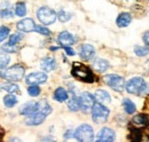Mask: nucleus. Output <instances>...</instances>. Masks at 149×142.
Returning <instances> with one entry per match:
<instances>
[{
	"instance_id": "obj_1",
	"label": "nucleus",
	"mask_w": 149,
	"mask_h": 142,
	"mask_svg": "<svg viewBox=\"0 0 149 142\" xmlns=\"http://www.w3.org/2000/svg\"><path fill=\"white\" fill-rule=\"evenodd\" d=\"M71 74L76 79L84 81V83H93L94 81V74L92 70L81 63H74Z\"/></svg>"
},
{
	"instance_id": "obj_2",
	"label": "nucleus",
	"mask_w": 149,
	"mask_h": 142,
	"mask_svg": "<svg viewBox=\"0 0 149 142\" xmlns=\"http://www.w3.org/2000/svg\"><path fill=\"white\" fill-rule=\"evenodd\" d=\"M24 73H25L24 67L17 64V65H14L9 69L0 71V77L3 78L5 80L9 81V83H14V81L22 80L23 77H24Z\"/></svg>"
},
{
	"instance_id": "obj_3",
	"label": "nucleus",
	"mask_w": 149,
	"mask_h": 142,
	"mask_svg": "<svg viewBox=\"0 0 149 142\" xmlns=\"http://www.w3.org/2000/svg\"><path fill=\"white\" fill-rule=\"evenodd\" d=\"M91 110H92V118L97 124L106 123L108 117H109V113H110L109 109L100 102H95Z\"/></svg>"
},
{
	"instance_id": "obj_4",
	"label": "nucleus",
	"mask_w": 149,
	"mask_h": 142,
	"mask_svg": "<svg viewBox=\"0 0 149 142\" xmlns=\"http://www.w3.org/2000/svg\"><path fill=\"white\" fill-rule=\"evenodd\" d=\"M74 138H76L78 141H81V142L93 141V139H94L93 128L87 124L80 125V126L76 129V132H74Z\"/></svg>"
},
{
	"instance_id": "obj_5",
	"label": "nucleus",
	"mask_w": 149,
	"mask_h": 142,
	"mask_svg": "<svg viewBox=\"0 0 149 142\" xmlns=\"http://www.w3.org/2000/svg\"><path fill=\"white\" fill-rule=\"evenodd\" d=\"M37 17L38 19L45 24V25H49V24H53L56 19V13L49 7H40L37 12Z\"/></svg>"
},
{
	"instance_id": "obj_6",
	"label": "nucleus",
	"mask_w": 149,
	"mask_h": 142,
	"mask_svg": "<svg viewBox=\"0 0 149 142\" xmlns=\"http://www.w3.org/2000/svg\"><path fill=\"white\" fill-rule=\"evenodd\" d=\"M145 86H146V81L143 80L142 77H134L127 81V84L125 85V88L130 94L141 95Z\"/></svg>"
},
{
	"instance_id": "obj_7",
	"label": "nucleus",
	"mask_w": 149,
	"mask_h": 142,
	"mask_svg": "<svg viewBox=\"0 0 149 142\" xmlns=\"http://www.w3.org/2000/svg\"><path fill=\"white\" fill-rule=\"evenodd\" d=\"M103 79H104V83L109 87H111L113 90L122 92L125 88V80L123 77H120L118 74H107Z\"/></svg>"
},
{
	"instance_id": "obj_8",
	"label": "nucleus",
	"mask_w": 149,
	"mask_h": 142,
	"mask_svg": "<svg viewBox=\"0 0 149 142\" xmlns=\"http://www.w3.org/2000/svg\"><path fill=\"white\" fill-rule=\"evenodd\" d=\"M94 103H95V97L88 92H84L79 97V106L84 112L91 111Z\"/></svg>"
},
{
	"instance_id": "obj_9",
	"label": "nucleus",
	"mask_w": 149,
	"mask_h": 142,
	"mask_svg": "<svg viewBox=\"0 0 149 142\" xmlns=\"http://www.w3.org/2000/svg\"><path fill=\"white\" fill-rule=\"evenodd\" d=\"M47 80V74L45 72H33L30 73L25 81L28 85H39V84H44Z\"/></svg>"
},
{
	"instance_id": "obj_10",
	"label": "nucleus",
	"mask_w": 149,
	"mask_h": 142,
	"mask_svg": "<svg viewBox=\"0 0 149 142\" xmlns=\"http://www.w3.org/2000/svg\"><path fill=\"white\" fill-rule=\"evenodd\" d=\"M45 119H46V115L40 112V111H37L32 115H29L25 118V124L29 125V126H38L41 123H44Z\"/></svg>"
},
{
	"instance_id": "obj_11",
	"label": "nucleus",
	"mask_w": 149,
	"mask_h": 142,
	"mask_svg": "<svg viewBox=\"0 0 149 142\" xmlns=\"http://www.w3.org/2000/svg\"><path fill=\"white\" fill-rule=\"evenodd\" d=\"M115 140V132L111 128L108 127H103L96 136V141L99 142H111Z\"/></svg>"
},
{
	"instance_id": "obj_12",
	"label": "nucleus",
	"mask_w": 149,
	"mask_h": 142,
	"mask_svg": "<svg viewBox=\"0 0 149 142\" xmlns=\"http://www.w3.org/2000/svg\"><path fill=\"white\" fill-rule=\"evenodd\" d=\"M36 24L32 18H23L17 23V29L22 32H32L35 31Z\"/></svg>"
},
{
	"instance_id": "obj_13",
	"label": "nucleus",
	"mask_w": 149,
	"mask_h": 142,
	"mask_svg": "<svg viewBox=\"0 0 149 142\" xmlns=\"http://www.w3.org/2000/svg\"><path fill=\"white\" fill-rule=\"evenodd\" d=\"M57 41L58 44L62 46V47H65V46H71L74 44V38L71 33H69L68 31H63L61 32L58 37H57Z\"/></svg>"
},
{
	"instance_id": "obj_14",
	"label": "nucleus",
	"mask_w": 149,
	"mask_h": 142,
	"mask_svg": "<svg viewBox=\"0 0 149 142\" xmlns=\"http://www.w3.org/2000/svg\"><path fill=\"white\" fill-rule=\"evenodd\" d=\"M38 111V102H26L19 108V113L23 116H29Z\"/></svg>"
},
{
	"instance_id": "obj_15",
	"label": "nucleus",
	"mask_w": 149,
	"mask_h": 142,
	"mask_svg": "<svg viewBox=\"0 0 149 142\" xmlns=\"http://www.w3.org/2000/svg\"><path fill=\"white\" fill-rule=\"evenodd\" d=\"M94 54H95V49L92 45H88V44H85L80 47V57L85 61H88L91 58H93Z\"/></svg>"
},
{
	"instance_id": "obj_16",
	"label": "nucleus",
	"mask_w": 149,
	"mask_h": 142,
	"mask_svg": "<svg viewBox=\"0 0 149 142\" xmlns=\"http://www.w3.org/2000/svg\"><path fill=\"white\" fill-rule=\"evenodd\" d=\"M14 16V13H13V9H12V6L8 1L6 2H2L0 5V17L1 18H10Z\"/></svg>"
},
{
	"instance_id": "obj_17",
	"label": "nucleus",
	"mask_w": 149,
	"mask_h": 142,
	"mask_svg": "<svg viewBox=\"0 0 149 142\" xmlns=\"http://www.w3.org/2000/svg\"><path fill=\"white\" fill-rule=\"evenodd\" d=\"M94 97H95V100L97 102H100L102 104H108L110 102V100H111L109 93L103 90V89H97L95 92V94H94Z\"/></svg>"
},
{
	"instance_id": "obj_18",
	"label": "nucleus",
	"mask_w": 149,
	"mask_h": 142,
	"mask_svg": "<svg viewBox=\"0 0 149 142\" xmlns=\"http://www.w3.org/2000/svg\"><path fill=\"white\" fill-rule=\"evenodd\" d=\"M131 21H132V16L130 13H120L116 19V24L119 28H125L130 24Z\"/></svg>"
},
{
	"instance_id": "obj_19",
	"label": "nucleus",
	"mask_w": 149,
	"mask_h": 142,
	"mask_svg": "<svg viewBox=\"0 0 149 142\" xmlns=\"http://www.w3.org/2000/svg\"><path fill=\"white\" fill-rule=\"evenodd\" d=\"M40 67L41 69L46 72H49V71H53L56 67V62L53 57H45L41 63H40Z\"/></svg>"
},
{
	"instance_id": "obj_20",
	"label": "nucleus",
	"mask_w": 149,
	"mask_h": 142,
	"mask_svg": "<svg viewBox=\"0 0 149 142\" xmlns=\"http://www.w3.org/2000/svg\"><path fill=\"white\" fill-rule=\"evenodd\" d=\"M94 70H96L97 72H104L109 68V63L108 61L103 60V58H96L93 63Z\"/></svg>"
},
{
	"instance_id": "obj_21",
	"label": "nucleus",
	"mask_w": 149,
	"mask_h": 142,
	"mask_svg": "<svg viewBox=\"0 0 149 142\" xmlns=\"http://www.w3.org/2000/svg\"><path fill=\"white\" fill-rule=\"evenodd\" d=\"M132 123L134 124L135 127H141V126H147V124L149 123L148 117L143 113H140V115H136L133 117L132 119Z\"/></svg>"
},
{
	"instance_id": "obj_22",
	"label": "nucleus",
	"mask_w": 149,
	"mask_h": 142,
	"mask_svg": "<svg viewBox=\"0 0 149 142\" xmlns=\"http://www.w3.org/2000/svg\"><path fill=\"white\" fill-rule=\"evenodd\" d=\"M54 99L57 102H64L68 100V92L63 87H58L54 92Z\"/></svg>"
},
{
	"instance_id": "obj_23",
	"label": "nucleus",
	"mask_w": 149,
	"mask_h": 142,
	"mask_svg": "<svg viewBox=\"0 0 149 142\" xmlns=\"http://www.w3.org/2000/svg\"><path fill=\"white\" fill-rule=\"evenodd\" d=\"M38 111H40V112H42V113H45L47 116V115H49L52 112V108H51V106L48 104V102L46 100H40L38 102Z\"/></svg>"
},
{
	"instance_id": "obj_24",
	"label": "nucleus",
	"mask_w": 149,
	"mask_h": 142,
	"mask_svg": "<svg viewBox=\"0 0 149 142\" xmlns=\"http://www.w3.org/2000/svg\"><path fill=\"white\" fill-rule=\"evenodd\" d=\"M123 108H124L125 112H126V113H129V115L134 113V112H135V110H136L135 104L131 101L130 99H124V100H123Z\"/></svg>"
},
{
	"instance_id": "obj_25",
	"label": "nucleus",
	"mask_w": 149,
	"mask_h": 142,
	"mask_svg": "<svg viewBox=\"0 0 149 142\" xmlns=\"http://www.w3.org/2000/svg\"><path fill=\"white\" fill-rule=\"evenodd\" d=\"M17 103V97L14 94H8L3 97V104L7 108H12Z\"/></svg>"
},
{
	"instance_id": "obj_26",
	"label": "nucleus",
	"mask_w": 149,
	"mask_h": 142,
	"mask_svg": "<svg viewBox=\"0 0 149 142\" xmlns=\"http://www.w3.org/2000/svg\"><path fill=\"white\" fill-rule=\"evenodd\" d=\"M68 108L70 111H78L80 109V106H79V97H76V96H72L69 101H68Z\"/></svg>"
},
{
	"instance_id": "obj_27",
	"label": "nucleus",
	"mask_w": 149,
	"mask_h": 142,
	"mask_svg": "<svg viewBox=\"0 0 149 142\" xmlns=\"http://www.w3.org/2000/svg\"><path fill=\"white\" fill-rule=\"evenodd\" d=\"M129 139H130L131 141H134V142H139L142 140V134H141V131L139 129V127H136V128H134V129L131 131V134L130 136H129Z\"/></svg>"
},
{
	"instance_id": "obj_28",
	"label": "nucleus",
	"mask_w": 149,
	"mask_h": 142,
	"mask_svg": "<svg viewBox=\"0 0 149 142\" xmlns=\"http://www.w3.org/2000/svg\"><path fill=\"white\" fill-rule=\"evenodd\" d=\"M15 14L19 16V17H23L25 14H26V6L24 2H17L16 6H15Z\"/></svg>"
},
{
	"instance_id": "obj_29",
	"label": "nucleus",
	"mask_w": 149,
	"mask_h": 142,
	"mask_svg": "<svg viewBox=\"0 0 149 142\" xmlns=\"http://www.w3.org/2000/svg\"><path fill=\"white\" fill-rule=\"evenodd\" d=\"M10 62L9 55L6 53H0V69H5Z\"/></svg>"
},
{
	"instance_id": "obj_30",
	"label": "nucleus",
	"mask_w": 149,
	"mask_h": 142,
	"mask_svg": "<svg viewBox=\"0 0 149 142\" xmlns=\"http://www.w3.org/2000/svg\"><path fill=\"white\" fill-rule=\"evenodd\" d=\"M56 16L58 17V19L61 21V22H67V21H69L70 18H71V13H69V12H67V10H64V9H61L57 14H56Z\"/></svg>"
},
{
	"instance_id": "obj_31",
	"label": "nucleus",
	"mask_w": 149,
	"mask_h": 142,
	"mask_svg": "<svg viewBox=\"0 0 149 142\" xmlns=\"http://www.w3.org/2000/svg\"><path fill=\"white\" fill-rule=\"evenodd\" d=\"M134 53L138 56H146L149 54V48L146 46H135L134 47Z\"/></svg>"
},
{
	"instance_id": "obj_32",
	"label": "nucleus",
	"mask_w": 149,
	"mask_h": 142,
	"mask_svg": "<svg viewBox=\"0 0 149 142\" xmlns=\"http://www.w3.org/2000/svg\"><path fill=\"white\" fill-rule=\"evenodd\" d=\"M22 38H23L22 33H14V35H12L9 37V41L7 44H9V45H17L19 41L22 40Z\"/></svg>"
},
{
	"instance_id": "obj_33",
	"label": "nucleus",
	"mask_w": 149,
	"mask_h": 142,
	"mask_svg": "<svg viewBox=\"0 0 149 142\" xmlns=\"http://www.w3.org/2000/svg\"><path fill=\"white\" fill-rule=\"evenodd\" d=\"M19 49V47L17 45H9V44H6L5 46H2V51L7 52V53H16Z\"/></svg>"
},
{
	"instance_id": "obj_34",
	"label": "nucleus",
	"mask_w": 149,
	"mask_h": 142,
	"mask_svg": "<svg viewBox=\"0 0 149 142\" xmlns=\"http://www.w3.org/2000/svg\"><path fill=\"white\" fill-rule=\"evenodd\" d=\"M28 93L30 96H38L40 94V88L38 87V85H30V87L28 88Z\"/></svg>"
},
{
	"instance_id": "obj_35",
	"label": "nucleus",
	"mask_w": 149,
	"mask_h": 142,
	"mask_svg": "<svg viewBox=\"0 0 149 142\" xmlns=\"http://www.w3.org/2000/svg\"><path fill=\"white\" fill-rule=\"evenodd\" d=\"M8 36H9V28L8 26H1L0 28V42H2Z\"/></svg>"
},
{
	"instance_id": "obj_36",
	"label": "nucleus",
	"mask_w": 149,
	"mask_h": 142,
	"mask_svg": "<svg viewBox=\"0 0 149 142\" xmlns=\"http://www.w3.org/2000/svg\"><path fill=\"white\" fill-rule=\"evenodd\" d=\"M35 31H36V32H38V33H40V35H42V36H49V35H51V31H49L47 28L41 26V25H36Z\"/></svg>"
},
{
	"instance_id": "obj_37",
	"label": "nucleus",
	"mask_w": 149,
	"mask_h": 142,
	"mask_svg": "<svg viewBox=\"0 0 149 142\" xmlns=\"http://www.w3.org/2000/svg\"><path fill=\"white\" fill-rule=\"evenodd\" d=\"M3 89L7 90V92H9V93H16V92H19V86L15 85L14 83H10L9 85H5Z\"/></svg>"
},
{
	"instance_id": "obj_38",
	"label": "nucleus",
	"mask_w": 149,
	"mask_h": 142,
	"mask_svg": "<svg viewBox=\"0 0 149 142\" xmlns=\"http://www.w3.org/2000/svg\"><path fill=\"white\" fill-rule=\"evenodd\" d=\"M64 48V51H65V53L68 54V55H70V56H74V51L72 48H70V46H65V47H63Z\"/></svg>"
},
{
	"instance_id": "obj_39",
	"label": "nucleus",
	"mask_w": 149,
	"mask_h": 142,
	"mask_svg": "<svg viewBox=\"0 0 149 142\" xmlns=\"http://www.w3.org/2000/svg\"><path fill=\"white\" fill-rule=\"evenodd\" d=\"M143 41H145V44L149 46V31H147L145 35H143Z\"/></svg>"
},
{
	"instance_id": "obj_40",
	"label": "nucleus",
	"mask_w": 149,
	"mask_h": 142,
	"mask_svg": "<svg viewBox=\"0 0 149 142\" xmlns=\"http://www.w3.org/2000/svg\"><path fill=\"white\" fill-rule=\"evenodd\" d=\"M148 65H149V62H148Z\"/></svg>"
}]
</instances>
